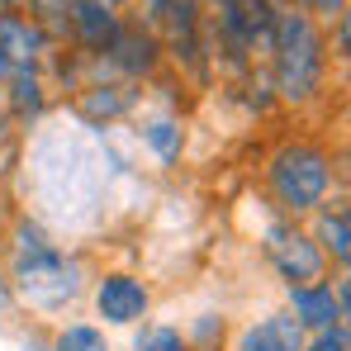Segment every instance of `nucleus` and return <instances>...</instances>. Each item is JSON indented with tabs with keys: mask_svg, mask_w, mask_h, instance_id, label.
Masks as SVG:
<instances>
[{
	"mask_svg": "<svg viewBox=\"0 0 351 351\" xmlns=\"http://www.w3.org/2000/svg\"><path fill=\"white\" fill-rule=\"evenodd\" d=\"M5 271L14 280L19 308L62 318L71 313L86 285H90V266L76 247H66L43 219H34L29 209H10V252H5Z\"/></svg>",
	"mask_w": 351,
	"mask_h": 351,
	"instance_id": "f257e3e1",
	"label": "nucleus"
},
{
	"mask_svg": "<svg viewBox=\"0 0 351 351\" xmlns=\"http://www.w3.org/2000/svg\"><path fill=\"white\" fill-rule=\"evenodd\" d=\"M261 66H266L271 90L285 110H313L332 90V58L323 43V24L308 10H294V5L276 10L271 48H266Z\"/></svg>",
	"mask_w": 351,
	"mask_h": 351,
	"instance_id": "f03ea898",
	"label": "nucleus"
},
{
	"mask_svg": "<svg viewBox=\"0 0 351 351\" xmlns=\"http://www.w3.org/2000/svg\"><path fill=\"white\" fill-rule=\"evenodd\" d=\"M261 185L271 214L304 223L313 209L347 190V162L318 138H280L261 162Z\"/></svg>",
	"mask_w": 351,
	"mask_h": 351,
	"instance_id": "7ed1b4c3",
	"label": "nucleus"
},
{
	"mask_svg": "<svg viewBox=\"0 0 351 351\" xmlns=\"http://www.w3.org/2000/svg\"><path fill=\"white\" fill-rule=\"evenodd\" d=\"M86 304H90V323H100L105 332H133L138 323L152 318V280L128 271V266H105V271H90V285H86Z\"/></svg>",
	"mask_w": 351,
	"mask_h": 351,
	"instance_id": "20e7f679",
	"label": "nucleus"
},
{
	"mask_svg": "<svg viewBox=\"0 0 351 351\" xmlns=\"http://www.w3.org/2000/svg\"><path fill=\"white\" fill-rule=\"evenodd\" d=\"M162 66H167V48H162L157 29L128 10V14H123V24H119V34H114V43L90 62V76H114V81L147 86Z\"/></svg>",
	"mask_w": 351,
	"mask_h": 351,
	"instance_id": "39448f33",
	"label": "nucleus"
},
{
	"mask_svg": "<svg viewBox=\"0 0 351 351\" xmlns=\"http://www.w3.org/2000/svg\"><path fill=\"white\" fill-rule=\"evenodd\" d=\"M261 256H266L271 276H276L285 290L328 276L323 252L313 247V237H308V228H304L299 219H280V214H271L266 228H261Z\"/></svg>",
	"mask_w": 351,
	"mask_h": 351,
	"instance_id": "423d86ee",
	"label": "nucleus"
},
{
	"mask_svg": "<svg viewBox=\"0 0 351 351\" xmlns=\"http://www.w3.org/2000/svg\"><path fill=\"white\" fill-rule=\"evenodd\" d=\"M147 105V86H133V81H114V76H86V86L66 100L71 119L86 128V133H105V128H123L133 123L138 110Z\"/></svg>",
	"mask_w": 351,
	"mask_h": 351,
	"instance_id": "0eeeda50",
	"label": "nucleus"
},
{
	"mask_svg": "<svg viewBox=\"0 0 351 351\" xmlns=\"http://www.w3.org/2000/svg\"><path fill=\"white\" fill-rule=\"evenodd\" d=\"M0 105H5L10 123L19 128V138H29L34 128H43L53 119V110L62 100L53 95L43 66H10V76L0 81Z\"/></svg>",
	"mask_w": 351,
	"mask_h": 351,
	"instance_id": "6e6552de",
	"label": "nucleus"
},
{
	"mask_svg": "<svg viewBox=\"0 0 351 351\" xmlns=\"http://www.w3.org/2000/svg\"><path fill=\"white\" fill-rule=\"evenodd\" d=\"M133 143H138V152H147L162 171H171L180 167V157H185V147H190V123L185 114H171V110H138L133 119Z\"/></svg>",
	"mask_w": 351,
	"mask_h": 351,
	"instance_id": "1a4fd4ad",
	"label": "nucleus"
},
{
	"mask_svg": "<svg viewBox=\"0 0 351 351\" xmlns=\"http://www.w3.org/2000/svg\"><path fill=\"white\" fill-rule=\"evenodd\" d=\"M304 228L313 237V247L323 252L328 271H347L351 266V204H347V190L332 195L323 209H313L304 219Z\"/></svg>",
	"mask_w": 351,
	"mask_h": 351,
	"instance_id": "9d476101",
	"label": "nucleus"
},
{
	"mask_svg": "<svg viewBox=\"0 0 351 351\" xmlns=\"http://www.w3.org/2000/svg\"><path fill=\"white\" fill-rule=\"evenodd\" d=\"M123 14H128V10H114V5H105V0H76L71 29H66V48H76L86 62H95L110 43H114Z\"/></svg>",
	"mask_w": 351,
	"mask_h": 351,
	"instance_id": "9b49d317",
	"label": "nucleus"
},
{
	"mask_svg": "<svg viewBox=\"0 0 351 351\" xmlns=\"http://www.w3.org/2000/svg\"><path fill=\"white\" fill-rule=\"evenodd\" d=\"M304 347V328L294 323L285 308H271L252 323H242L223 351H299Z\"/></svg>",
	"mask_w": 351,
	"mask_h": 351,
	"instance_id": "f8f14e48",
	"label": "nucleus"
},
{
	"mask_svg": "<svg viewBox=\"0 0 351 351\" xmlns=\"http://www.w3.org/2000/svg\"><path fill=\"white\" fill-rule=\"evenodd\" d=\"M280 308L290 313L304 332H318V328L347 323V313L337 308V294H332V271H328L323 280H308V285H294V290H285V304H280Z\"/></svg>",
	"mask_w": 351,
	"mask_h": 351,
	"instance_id": "ddd939ff",
	"label": "nucleus"
},
{
	"mask_svg": "<svg viewBox=\"0 0 351 351\" xmlns=\"http://www.w3.org/2000/svg\"><path fill=\"white\" fill-rule=\"evenodd\" d=\"M0 48H5V58L10 66H43V58L58 48L29 14H5L0 19Z\"/></svg>",
	"mask_w": 351,
	"mask_h": 351,
	"instance_id": "4468645a",
	"label": "nucleus"
},
{
	"mask_svg": "<svg viewBox=\"0 0 351 351\" xmlns=\"http://www.w3.org/2000/svg\"><path fill=\"white\" fill-rule=\"evenodd\" d=\"M43 76H48V86H53V95H58V100H71V95L86 86V76H90V62L81 58L76 48L58 43V48L43 58Z\"/></svg>",
	"mask_w": 351,
	"mask_h": 351,
	"instance_id": "2eb2a0df",
	"label": "nucleus"
},
{
	"mask_svg": "<svg viewBox=\"0 0 351 351\" xmlns=\"http://www.w3.org/2000/svg\"><path fill=\"white\" fill-rule=\"evenodd\" d=\"M48 351H114L110 332L90 318H62L48 332Z\"/></svg>",
	"mask_w": 351,
	"mask_h": 351,
	"instance_id": "dca6fc26",
	"label": "nucleus"
},
{
	"mask_svg": "<svg viewBox=\"0 0 351 351\" xmlns=\"http://www.w3.org/2000/svg\"><path fill=\"white\" fill-rule=\"evenodd\" d=\"M228 95H233L252 119H266L271 110H280V100H276V90H271V76H266V66H261V62H256L252 71L233 76V90H228Z\"/></svg>",
	"mask_w": 351,
	"mask_h": 351,
	"instance_id": "f3484780",
	"label": "nucleus"
},
{
	"mask_svg": "<svg viewBox=\"0 0 351 351\" xmlns=\"http://www.w3.org/2000/svg\"><path fill=\"white\" fill-rule=\"evenodd\" d=\"M71 10H76V0H19V14H29V19H34L53 43H66Z\"/></svg>",
	"mask_w": 351,
	"mask_h": 351,
	"instance_id": "a211bd4d",
	"label": "nucleus"
},
{
	"mask_svg": "<svg viewBox=\"0 0 351 351\" xmlns=\"http://www.w3.org/2000/svg\"><path fill=\"white\" fill-rule=\"evenodd\" d=\"M180 332H185L190 351H223L228 347V313L204 308V313H195L190 328H180Z\"/></svg>",
	"mask_w": 351,
	"mask_h": 351,
	"instance_id": "6ab92c4d",
	"label": "nucleus"
},
{
	"mask_svg": "<svg viewBox=\"0 0 351 351\" xmlns=\"http://www.w3.org/2000/svg\"><path fill=\"white\" fill-rule=\"evenodd\" d=\"M133 351H190V342L176 323H152L147 318V323L133 328Z\"/></svg>",
	"mask_w": 351,
	"mask_h": 351,
	"instance_id": "aec40b11",
	"label": "nucleus"
},
{
	"mask_svg": "<svg viewBox=\"0 0 351 351\" xmlns=\"http://www.w3.org/2000/svg\"><path fill=\"white\" fill-rule=\"evenodd\" d=\"M323 43H328V58H332V66L342 71V66L351 62V14L332 19V24H323Z\"/></svg>",
	"mask_w": 351,
	"mask_h": 351,
	"instance_id": "412c9836",
	"label": "nucleus"
},
{
	"mask_svg": "<svg viewBox=\"0 0 351 351\" xmlns=\"http://www.w3.org/2000/svg\"><path fill=\"white\" fill-rule=\"evenodd\" d=\"M299 351H351V323H332V328L304 332V347Z\"/></svg>",
	"mask_w": 351,
	"mask_h": 351,
	"instance_id": "4be33fe9",
	"label": "nucleus"
},
{
	"mask_svg": "<svg viewBox=\"0 0 351 351\" xmlns=\"http://www.w3.org/2000/svg\"><path fill=\"white\" fill-rule=\"evenodd\" d=\"M19 143H24V138H19V128L10 123L5 105H0V162H14V157H19ZM0 176H5V171H0Z\"/></svg>",
	"mask_w": 351,
	"mask_h": 351,
	"instance_id": "5701e85b",
	"label": "nucleus"
},
{
	"mask_svg": "<svg viewBox=\"0 0 351 351\" xmlns=\"http://www.w3.org/2000/svg\"><path fill=\"white\" fill-rule=\"evenodd\" d=\"M308 14H313L318 24H332V19L351 14V0H308Z\"/></svg>",
	"mask_w": 351,
	"mask_h": 351,
	"instance_id": "b1692460",
	"label": "nucleus"
},
{
	"mask_svg": "<svg viewBox=\"0 0 351 351\" xmlns=\"http://www.w3.org/2000/svg\"><path fill=\"white\" fill-rule=\"evenodd\" d=\"M5 313H19V294H14V280H10V271L0 266V318Z\"/></svg>",
	"mask_w": 351,
	"mask_h": 351,
	"instance_id": "393cba45",
	"label": "nucleus"
},
{
	"mask_svg": "<svg viewBox=\"0 0 351 351\" xmlns=\"http://www.w3.org/2000/svg\"><path fill=\"white\" fill-rule=\"evenodd\" d=\"M167 5H171V0H133V14H138V19H147V24L157 29V19L167 14Z\"/></svg>",
	"mask_w": 351,
	"mask_h": 351,
	"instance_id": "a878e982",
	"label": "nucleus"
},
{
	"mask_svg": "<svg viewBox=\"0 0 351 351\" xmlns=\"http://www.w3.org/2000/svg\"><path fill=\"white\" fill-rule=\"evenodd\" d=\"M5 252H10V209H0V266H5Z\"/></svg>",
	"mask_w": 351,
	"mask_h": 351,
	"instance_id": "bb28decb",
	"label": "nucleus"
},
{
	"mask_svg": "<svg viewBox=\"0 0 351 351\" xmlns=\"http://www.w3.org/2000/svg\"><path fill=\"white\" fill-rule=\"evenodd\" d=\"M5 14H19V0H0V19Z\"/></svg>",
	"mask_w": 351,
	"mask_h": 351,
	"instance_id": "cd10ccee",
	"label": "nucleus"
},
{
	"mask_svg": "<svg viewBox=\"0 0 351 351\" xmlns=\"http://www.w3.org/2000/svg\"><path fill=\"white\" fill-rule=\"evenodd\" d=\"M0 209H10V185H5V176H0Z\"/></svg>",
	"mask_w": 351,
	"mask_h": 351,
	"instance_id": "c85d7f7f",
	"label": "nucleus"
},
{
	"mask_svg": "<svg viewBox=\"0 0 351 351\" xmlns=\"http://www.w3.org/2000/svg\"><path fill=\"white\" fill-rule=\"evenodd\" d=\"M10 76V58H5V48H0V81Z\"/></svg>",
	"mask_w": 351,
	"mask_h": 351,
	"instance_id": "c756f323",
	"label": "nucleus"
},
{
	"mask_svg": "<svg viewBox=\"0 0 351 351\" xmlns=\"http://www.w3.org/2000/svg\"><path fill=\"white\" fill-rule=\"evenodd\" d=\"M24 351H48V337H38V342H34V347H29V342H24Z\"/></svg>",
	"mask_w": 351,
	"mask_h": 351,
	"instance_id": "7c9ffc66",
	"label": "nucleus"
},
{
	"mask_svg": "<svg viewBox=\"0 0 351 351\" xmlns=\"http://www.w3.org/2000/svg\"><path fill=\"white\" fill-rule=\"evenodd\" d=\"M105 5H114V10H133V0H105Z\"/></svg>",
	"mask_w": 351,
	"mask_h": 351,
	"instance_id": "2f4dec72",
	"label": "nucleus"
},
{
	"mask_svg": "<svg viewBox=\"0 0 351 351\" xmlns=\"http://www.w3.org/2000/svg\"><path fill=\"white\" fill-rule=\"evenodd\" d=\"M280 5H294V10H308V0H280Z\"/></svg>",
	"mask_w": 351,
	"mask_h": 351,
	"instance_id": "473e14b6",
	"label": "nucleus"
}]
</instances>
